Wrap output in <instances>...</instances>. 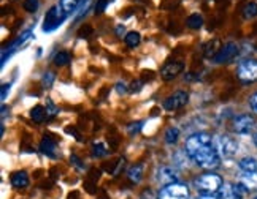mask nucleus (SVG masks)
I'll list each match as a JSON object with an SVG mask.
<instances>
[{"instance_id": "f257e3e1", "label": "nucleus", "mask_w": 257, "mask_h": 199, "mask_svg": "<svg viewBox=\"0 0 257 199\" xmlns=\"http://www.w3.org/2000/svg\"><path fill=\"white\" fill-rule=\"evenodd\" d=\"M191 160L195 162L197 166L200 168H205V169H213V168H217L219 166V162H221V155L219 152L216 150L213 147V144L210 146H205L203 148H200L199 152H195Z\"/></svg>"}, {"instance_id": "f03ea898", "label": "nucleus", "mask_w": 257, "mask_h": 199, "mask_svg": "<svg viewBox=\"0 0 257 199\" xmlns=\"http://www.w3.org/2000/svg\"><path fill=\"white\" fill-rule=\"evenodd\" d=\"M194 185L197 188V192H200L203 194H213L221 190L222 178L214 172H206L197 177L194 180Z\"/></svg>"}, {"instance_id": "7ed1b4c3", "label": "nucleus", "mask_w": 257, "mask_h": 199, "mask_svg": "<svg viewBox=\"0 0 257 199\" xmlns=\"http://www.w3.org/2000/svg\"><path fill=\"white\" fill-rule=\"evenodd\" d=\"M67 16L68 14L59 5L51 6V8H49V12H46L45 21H43V30L45 32H53V30H56L57 27H61L64 24Z\"/></svg>"}, {"instance_id": "20e7f679", "label": "nucleus", "mask_w": 257, "mask_h": 199, "mask_svg": "<svg viewBox=\"0 0 257 199\" xmlns=\"http://www.w3.org/2000/svg\"><path fill=\"white\" fill-rule=\"evenodd\" d=\"M236 76L241 82H254L257 81V60L254 58H246V60L240 62L238 68H236Z\"/></svg>"}, {"instance_id": "39448f33", "label": "nucleus", "mask_w": 257, "mask_h": 199, "mask_svg": "<svg viewBox=\"0 0 257 199\" xmlns=\"http://www.w3.org/2000/svg\"><path fill=\"white\" fill-rule=\"evenodd\" d=\"M211 144V136L208 133H195L192 136L187 138L186 141V154L192 156L195 152H199L200 148H203L205 146Z\"/></svg>"}, {"instance_id": "423d86ee", "label": "nucleus", "mask_w": 257, "mask_h": 199, "mask_svg": "<svg viewBox=\"0 0 257 199\" xmlns=\"http://www.w3.org/2000/svg\"><path fill=\"white\" fill-rule=\"evenodd\" d=\"M159 199H189V188L183 184H172L162 188Z\"/></svg>"}, {"instance_id": "0eeeda50", "label": "nucleus", "mask_w": 257, "mask_h": 199, "mask_svg": "<svg viewBox=\"0 0 257 199\" xmlns=\"http://www.w3.org/2000/svg\"><path fill=\"white\" fill-rule=\"evenodd\" d=\"M236 54H238V46L235 43H227L213 56V60L216 64H229L236 57Z\"/></svg>"}, {"instance_id": "6e6552de", "label": "nucleus", "mask_w": 257, "mask_h": 199, "mask_svg": "<svg viewBox=\"0 0 257 199\" xmlns=\"http://www.w3.org/2000/svg\"><path fill=\"white\" fill-rule=\"evenodd\" d=\"M236 148H238V144L233 138L230 136H219V141H217V152H219L221 156L230 158L236 154Z\"/></svg>"}, {"instance_id": "1a4fd4ad", "label": "nucleus", "mask_w": 257, "mask_h": 199, "mask_svg": "<svg viewBox=\"0 0 257 199\" xmlns=\"http://www.w3.org/2000/svg\"><path fill=\"white\" fill-rule=\"evenodd\" d=\"M187 100H189V95H187V92H183V90H178L175 92L173 95H170L169 98L164 102V108L167 109V111H176V109L183 108Z\"/></svg>"}, {"instance_id": "9d476101", "label": "nucleus", "mask_w": 257, "mask_h": 199, "mask_svg": "<svg viewBox=\"0 0 257 199\" xmlns=\"http://www.w3.org/2000/svg\"><path fill=\"white\" fill-rule=\"evenodd\" d=\"M252 128H254V118H252V116H248V114L238 116L233 120V132L238 133V134H248V133L252 132Z\"/></svg>"}, {"instance_id": "9b49d317", "label": "nucleus", "mask_w": 257, "mask_h": 199, "mask_svg": "<svg viewBox=\"0 0 257 199\" xmlns=\"http://www.w3.org/2000/svg\"><path fill=\"white\" fill-rule=\"evenodd\" d=\"M183 70H184V65L181 62H169L161 70V76L165 81H172V79H175Z\"/></svg>"}, {"instance_id": "f8f14e48", "label": "nucleus", "mask_w": 257, "mask_h": 199, "mask_svg": "<svg viewBox=\"0 0 257 199\" xmlns=\"http://www.w3.org/2000/svg\"><path fill=\"white\" fill-rule=\"evenodd\" d=\"M217 199H241L240 186H235L232 184H224L221 190L217 192Z\"/></svg>"}, {"instance_id": "ddd939ff", "label": "nucleus", "mask_w": 257, "mask_h": 199, "mask_svg": "<svg viewBox=\"0 0 257 199\" xmlns=\"http://www.w3.org/2000/svg\"><path fill=\"white\" fill-rule=\"evenodd\" d=\"M157 180H159L161 184H164L165 186L167 185H172V184H176L178 174H176L175 169L164 166V168L159 169V176H157Z\"/></svg>"}, {"instance_id": "4468645a", "label": "nucleus", "mask_w": 257, "mask_h": 199, "mask_svg": "<svg viewBox=\"0 0 257 199\" xmlns=\"http://www.w3.org/2000/svg\"><path fill=\"white\" fill-rule=\"evenodd\" d=\"M240 185L246 190H257V172H244V176L241 177Z\"/></svg>"}, {"instance_id": "2eb2a0df", "label": "nucleus", "mask_w": 257, "mask_h": 199, "mask_svg": "<svg viewBox=\"0 0 257 199\" xmlns=\"http://www.w3.org/2000/svg\"><path fill=\"white\" fill-rule=\"evenodd\" d=\"M243 172H257V158L254 156H244L238 163Z\"/></svg>"}, {"instance_id": "dca6fc26", "label": "nucleus", "mask_w": 257, "mask_h": 199, "mask_svg": "<svg viewBox=\"0 0 257 199\" xmlns=\"http://www.w3.org/2000/svg\"><path fill=\"white\" fill-rule=\"evenodd\" d=\"M12 185L15 188H24L29 185V176L26 171H18L12 176Z\"/></svg>"}, {"instance_id": "f3484780", "label": "nucleus", "mask_w": 257, "mask_h": 199, "mask_svg": "<svg viewBox=\"0 0 257 199\" xmlns=\"http://www.w3.org/2000/svg\"><path fill=\"white\" fill-rule=\"evenodd\" d=\"M40 150H42V154H45V155H48V156H51V158H54L56 156V142L53 141L51 138H46L45 136V139L42 141V144H40Z\"/></svg>"}, {"instance_id": "a211bd4d", "label": "nucleus", "mask_w": 257, "mask_h": 199, "mask_svg": "<svg viewBox=\"0 0 257 199\" xmlns=\"http://www.w3.org/2000/svg\"><path fill=\"white\" fill-rule=\"evenodd\" d=\"M31 117L32 120L37 122V124H42L45 118H48V114H46V109L43 106H35L31 109Z\"/></svg>"}, {"instance_id": "6ab92c4d", "label": "nucleus", "mask_w": 257, "mask_h": 199, "mask_svg": "<svg viewBox=\"0 0 257 199\" xmlns=\"http://www.w3.org/2000/svg\"><path fill=\"white\" fill-rule=\"evenodd\" d=\"M81 2L83 0H61V2H59V6H61L67 14H72L75 10L80 6Z\"/></svg>"}, {"instance_id": "aec40b11", "label": "nucleus", "mask_w": 257, "mask_h": 199, "mask_svg": "<svg viewBox=\"0 0 257 199\" xmlns=\"http://www.w3.org/2000/svg\"><path fill=\"white\" fill-rule=\"evenodd\" d=\"M127 176H128V180H131V182H134V184L140 182L142 180V176H143V168H142V164L132 166L131 169H128Z\"/></svg>"}, {"instance_id": "412c9836", "label": "nucleus", "mask_w": 257, "mask_h": 199, "mask_svg": "<svg viewBox=\"0 0 257 199\" xmlns=\"http://www.w3.org/2000/svg\"><path fill=\"white\" fill-rule=\"evenodd\" d=\"M124 40H125V44L128 48H137L138 44H140V42H142V35L138 34V32H128L124 36Z\"/></svg>"}, {"instance_id": "4be33fe9", "label": "nucleus", "mask_w": 257, "mask_h": 199, "mask_svg": "<svg viewBox=\"0 0 257 199\" xmlns=\"http://www.w3.org/2000/svg\"><path fill=\"white\" fill-rule=\"evenodd\" d=\"M187 27L189 28H194V30H197V28H200L202 24H203V18L200 14H191L189 18H187V21H186Z\"/></svg>"}, {"instance_id": "5701e85b", "label": "nucleus", "mask_w": 257, "mask_h": 199, "mask_svg": "<svg viewBox=\"0 0 257 199\" xmlns=\"http://www.w3.org/2000/svg\"><path fill=\"white\" fill-rule=\"evenodd\" d=\"M178 138H180V130H178V128L172 126L165 132V142L167 144H175L178 141Z\"/></svg>"}, {"instance_id": "b1692460", "label": "nucleus", "mask_w": 257, "mask_h": 199, "mask_svg": "<svg viewBox=\"0 0 257 199\" xmlns=\"http://www.w3.org/2000/svg\"><path fill=\"white\" fill-rule=\"evenodd\" d=\"M68 62H70V54L65 52V51H61V52H57V54L54 56V64H56L57 66H64V65H67Z\"/></svg>"}, {"instance_id": "393cba45", "label": "nucleus", "mask_w": 257, "mask_h": 199, "mask_svg": "<svg viewBox=\"0 0 257 199\" xmlns=\"http://www.w3.org/2000/svg\"><path fill=\"white\" fill-rule=\"evenodd\" d=\"M243 16H244L246 19H252V18H255V16H257V4L249 2L248 5H246V6L243 8Z\"/></svg>"}, {"instance_id": "a878e982", "label": "nucleus", "mask_w": 257, "mask_h": 199, "mask_svg": "<svg viewBox=\"0 0 257 199\" xmlns=\"http://www.w3.org/2000/svg\"><path fill=\"white\" fill-rule=\"evenodd\" d=\"M40 6V0H24V10L27 13H35Z\"/></svg>"}, {"instance_id": "bb28decb", "label": "nucleus", "mask_w": 257, "mask_h": 199, "mask_svg": "<svg viewBox=\"0 0 257 199\" xmlns=\"http://www.w3.org/2000/svg\"><path fill=\"white\" fill-rule=\"evenodd\" d=\"M92 155L94 156H97V158H100V156H105V155H108V150H106V147L103 146V144H94L92 146Z\"/></svg>"}, {"instance_id": "cd10ccee", "label": "nucleus", "mask_w": 257, "mask_h": 199, "mask_svg": "<svg viewBox=\"0 0 257 199\" xmlns=\"http://www.w3.org/2000/svg\"><path fill=\"white\" fill-rule=\"evenodd\" d=\"M59 112V108L51 102V100H48L46 102V114H48V118H53L54 116H57Z\"/></svg>"}, {"instance_id": "c85d7f7f", "label": "nucleus", "mask_w": 257, "mask_h": 199, "mask_svg": "<svg viewBox=\"0 0 257 199\" xmlns=\"http://www.w3.org/2000/svg\"><path fill=\"white\" fill-rule=\"evenodd\" d=\"M53 81H54V73H46L42 79V84L45 86V88H49L53 86Z\"/></svg>"}, {"instance_id": "c756f323", "label": "nucleus", "mask_w": 257, "mask_h": 199, "mask_svg": "<svg viewBox=\"0 0 257 199\" xmlns=\"http://www.w3.org/2000/svg\"><path fill=\"white\" fill-rule=\"evenodd\" d=\"M106 5H108V0H98L97 5H95V13H97V14L103 13V10H105Z\"/></svg>"}, {"instance_id": "7c9ffc66", "label": "nucleus", "mask_w": 257, "mask_h": 199, "mask_svg": "<svg viewBox=\"0 0 257 199\" xmlns=\"http://www.w3.org/2000/svg\"><path fill=\"white\" fill-rule=\"evenodd\" d=\"M142 126H143V122H137V124H132L131 126H128V133L134 134V133H138L142 130Z\"/></svg>"}, {"instance_id": "2f4dec72", "label": "nucleus", "mask_w": 257, "mask_h": 199, "mask_svg": "<svg viewBox=\"0 0 257 199\" xmlns=\"http://www.w3.org/2000/svg\"><path fill=\"white\" fill-rule=\"evenodd\" d=\"M249 104H251V108H252V111L257 114V92L251 96V100H249Z\"/></svg>"}, {"instance_id": "473e14b6", "label": "nucleus", "mask_w": 257, "mask_h": 199, "mask_svg": "<svg viewBox=\"0 0 257 199\" xmlns=\"http://www.w3.org/2000/svg\"><path fill=\"white\" fill-rule=\"evenodd\" d=\"M70 162L78 168V169H84V166L81 164V162H80V158L78 156H75V155H72V158H70Z\"/></svg>"}, {"instance_id": "72a5a7b5", "label": "nucleus", "mask_w": 257, "mask_h": 199, "mask_svg": "<svg viewBox=\"0 0 257 199\" xmlns=\"http://www.w3.org/2000/svg\"><path fill=\"white\" fill-rule=\"evenodd\" d=\"M140 88H142V82L140 81H135L131 86V92H140Z\"/></svg>"}, {"instance_id": "f704fd0d", "label": "nucleus", "mask_w": 257, "mask_h": 199, "mask_svg": "<svg viewBox=\"0 0 257 199\" xmlns=\"http://www.w3.org/2000/svg\"><path fill=\"white\" fill-rule=\"evenodd\" d=\"M10 87H12L10 84H4V86H2V100L7 98V94L10 92Z\"/></svg>"}, {"instance_id": "c9c22d12", "label": "nucleus", "mask_w": 257, "mask_h": 199, "mask_svg": "<svg viewBox=\"0 0 257 199\" xmlns=\"http://www.w3.org/2000/svg\"><path fill=\"white\" fill-rule=\"evenodd\" d=\"M117 92H119V94H124V92H125V86L121 84V82L117 84Z\"/></svg>"}, {"instance_id": "e433bc0d", "label": "nucleus", "mask_w": 257, "mask_h": 199, "mask_svg": "<svg viewBox=\"0 0 257 199\" xmlns=\"http://www.w3.org/2000/svg\"><path fill=\"white\" fill-rule=\"evenodd\" d=\"M116 34L121 36V34H124V27H122V26H119V27H117V28H116Z\"/></svg>"}, {"instance_id": "4c0bfd02", "label": "nucleus", "mask_w": 257, "mask_h": 199, "mask_svg": "<svg viewBox=\"0 0 257 199\" xmlns=\"http://www.w3.org/2000/svg\"><path fill=\"white\" fill-rule=\"evenodd\" d=\"M252 142L257 146V128H255V132H254V134H252Z\"/></svg>"}, {"instance_id": "58836bf2", "label": "nucleus", "mask_w": 257, "mask_h": 199, "mask_svg": "<svg viewBox=\"0 0 257 199\" xmlns=\"http://www.w3.org/2000/svg\"><path fill=\"white\" fill-rule=\"evenodd\" d=\"M200 199H217V198H214V196H211V194H205V196H202Z\"/></svg>"}, {"instance_id": "ea45409f", "label": "nucleus", "mask_w": 257, "mask_h": 199, "mask_svg": "<svg viewBox=\"0 0 257 199\" xmlns=\"http://www.w3.org/2000/svg\"><path fill=\"white\" fill-rule=\"evenodd\" d=\"M7 111H8L7 106H2V117H5V116H7Z\"/></svg>"}, {"instance_id": "a19ab883", "label": "nucleus", "mask_w": 257, "mask_h": 199, "mask_svg": "<svg viewBox=\"0 0 257 199\" xmlns=\"http://www.w3.org/2000/svg\"><path fill=\"white\" fill-rule=\"evenodd\" d=\"M254 199H257V196H255V198H254Z\"/></svg>"}]
</instances>
